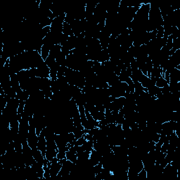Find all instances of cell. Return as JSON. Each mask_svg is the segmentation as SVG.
Here are the masks:
<instances>
[{
	"mask_svg": "<svg viewBox=\"0 0 180 180\" xmlns=\"http://www.w3.org/2000/svg\"><path fill=\"white\" fill-rule=\"evenodd\" d=\"M66 159L68 160V161H71V162H73V163H75V164H76L77 161V156L76 154L73 153L72 151L68 150V151H66Z\"/></svg>",
	"mask_w": 180,
	"mask_h": 180,
	"instance_id": "6",
	"label": "cell"
},
{
	"mask_svg": "<svg viewBox=\"0 0 180 180\" xmlns=\"http://www.w3.org/2000/svg\"><path fill=\"white\" fill-rule=\"evenodd\" d=\"M63 33L68 36L74 35L70 24H68V23L66 22H64V24H63Z\"/></svg>",
	"mask_w": 180,
	"mask_h": 180,
	"instance_id": "5",
	"label": "cell"
},
{
	"mask_svg": "<svg viewBox=\"0 0 180 180\" xmlns=\"http://www.w3.org/2000/svg\"><path fill=\"white\" fill-rule=\"evenodd\" d=\"M37 149L42 152V155L45 158L46 151V139H45V136L42 133H41L38 136V141H37Z\"/></svg>",
	"mask_w": 180,
	"mask_h": 180,
	"instance_id": "2",
	"label": "cell"
},
{
	"mask_svg": "<svg viewBox=\"0 0 180 180\" xmlns=\"http://www.w3.org/2000/svg\"><path fill=\"white\" fill-rule=\"evenodd\" d=\"M32 156H33L34 159H35L37 163L43 165V163H44L45 158L42 155V152H41L39 150H38L37 149H32Z\"/></svg>",
	"mask_w": 180,
	"mask_h": 180,
	"instance_id": "3",
	"label": "cell"
},
{
	"mask_svg": "<svg viewBox=\"0 0 180 180\" xmlns=\"http://www.w3.org/2000/svg\"><path fill=\"white\" fill-rule=\"evenodd\" d=\"M52 46H53V45L49 44H43V46L42 47V50H41V56H42V59L44 61L46 59H47L49 55L50 49H51Z\"/></svg>",
	"mask_w": 180,
	"mask_h": 180,
	"instance_id": "4",
	"label": "cell"
},
{
	"mask_svg": "<svg viewBox=\"0 0 180 180\" xmlns=\"http://www.w3.org/2000/svg\"><path fill=\"white\" fill-rule=\"evenodd\" d=\"M87 141V140L85 139L84 137V135L82 136V137L79 138L78 139L76 140V141H75L74 146H82L84 144L85 142Z\"/></svg>",
	"mask_w": 180,
	"mask_h": 180,
	"instance_id": "9",
	"label": "cell"
},
{
	"mask_svg": "<svg viewBox=\"0 0 180 180\" xmlns=\"http://www.w3.org/2000/svg\"><path fill=\"white\" fill-rule=\"evenodd\" d=\"M66 152H65V151H59L58 154H57L56 158H58L59 160H61V159H64V158H66Z\"/></svg>",
	"mask_w": 180,
	"mask_h": 180,
	"instance_id": "10",
	"label": "cell"
},
{
	"mask_svg": "<svg viewBox=\"0 0 180 180\" xmlns=\"http://www.w3.org/2000/svg\"><path fill=\"white\" fill-rule=\"evenodd\" d=\"M51 162V166H50V175L51 178H56L58 175L59 172H60L62 163L59 161V160L56 157L54 158Z\"/></svg>",
	"mask_w": 180,
	"mask_h": 180,
	"instance_id": "1",
	"label": "cell"
},
{
	"mask_svg": "<svg viewBox=\"0 0 180 180\" xmlns=\"http://www.w3.org/2000/svg\"><path fill=\"white\" fill-rule=\"evenodd\" d=\"M102 168H103V165H102L101 163H99L98 164L94 165V166L93 167V171H94V173L95 174V175L97 174L100 173L101 171Z\"/></svg>",
	"mask_w": 180,
	"mask_h": 180,
	"instance_id": "8",
	"label": "cell"
},
{
	"mask_svg": "<svg viewBox=\"0 0 180 180\" xmlns=\"http://www.w3.org/2000/svg\"><path fill=\"white\" fill-rule=\"evenodd\" d=\"M168 84H169L167 83V81L165 80L164 77H163L162 76L158 77L156 82V86L159 88H163L164 87H166V86L168 85Z\"/></svg>",
	"mask_w": 180,
	"mask_h": 180,
	"instance_id": "7",
	"label": "cell"
}]
</instances>
